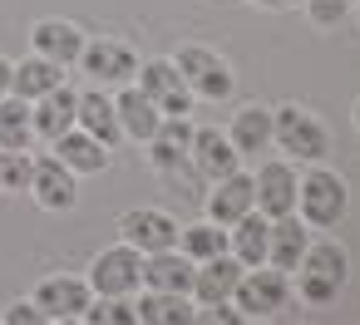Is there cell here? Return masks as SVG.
<instances>
[{
    "label": "cell",
    "mask_w": 360,
    "mask_h": 325,
    "mask_svg": "<svg viewBox=\"0 0 360 325\" xmlns=\"http://www.w3.org/2000/svg\"><path fill=\"white\" fill-rule=\"evenodd\" d=\"M345 212H350V192H345V178L340 173H330V168L301 173V183H296V217L306 227L330 232V227L345 222Z\"/></svg>",
    "instance_id": "1"
},
{
    "label": "cell",
    "mask_w": 360,
    "mask_h": 325,
    "mask_svg": "<svg viewBox=\"0 0 360 325\" xmlns=\"http://www.w3.org/2000/svg\"><path fill=\"white\" fill-rule=\"evenodd\" d=\"M296 286H301V300H311V305H330L335 296H340V286H345V276H350V256H345V246L340 241H311L306 251H301V261H296Z\"/></svg>",
    "instance_id": "2"
},
{
    "label": "cell",
    "mask_w": 360,
    "mask_h": 325,
    "mask_svg": "<svg viewBox=\"0 0 360 325\" xmlns=\"http://www.w3.org/2000/svg\"><path fill=\"white\" fill-rule=\"evenodd\" d=\"M271 143H276L281 153L301 158V163H321V158H326V148H330V138H326L321 119H316V114H306V109H296V104L271 109Z\"/></svg>",
    "instance_id": "3"
},
{
    "label": "cell",
    "mask_w": 360,
    "mask_h": 325,
    "mask_svg": "<svg viewBox=\"0 0 360 325\" xmlns=\"http://www.w3.org/2000/svg\"><path fill=\"white\" fill-rule=\"evenodd\" d=\"M286 296H291V276L262 261V266H247V271H242V281H237V291H232V305H237L247 320H271V315L286 305Z\"/></svg>",
    "instance_id": "4"
},
{
    "label": "cell",
    "mask_w": 360,
    "mask_h": 325,
    "mask_svg": "<svg viewBox=\"0 0 360 325\" xmlns=\"http://www.w3.org/2000/svg\"><path fill=\"white\" fill-rule=\"evenodd\" d=\"M173 69L183 74V84L193 89V99H227L232 94V69H227V60L217 55V50H207V45H183L178 55H173Z\"/></svg>",
    "instance_id": "5"
},
{
    "label": "cell",
    "mask_w": 360,
    "mask_h": 325,
    "mask_svg": "<svg viewBox=\"0 0 360 325\" xmlns=\"http://www.w3.org/2000/svg\"><path fill=\"white\" fill-rule=\"evenodd\" d=\"M296 183H301V173H296L291 158L262 163V168L252 173V202H257V212H262L266 222L291 217V212H296Z\"/></svg>",
    "instance_id": "6"
},
{
    "label": "cell",
    "mask_w": 360,
    "mask_h": 325,
    "mask_svg": "<svg viewBox=\"0 0 360 325\" xmlns=\"http://www.w3.org/2000/svg\"><path fill=\"white\" fill-rule=\"evenodd\" d=\"M139 271H143V251H134L129 241H119V246H109V251H99L94 261H89V291L94 296H134L139 291Z\"/></svg>",
    "instance_id": "7"
},
{
    "label": "cell",
    "mask_w": 360,
    "mask_h": 325,
    "mask_svg": "<svg viewBox=\"0 0 360 325\" xmlns=\"http://www.w3.org/2000/svg\"><path fill=\"white\" fill-rule=\"evenodd\" d=\"M75 65H79L99 89L129 84V79L139 74V60H134V50H129L124 40H84V50H79Z\"/></svg>",
    "instance_id": "8"
},
{
    "label": "cell",
    "mask_w": 360,
    "mask_h": 325,
    "mask_svg": "<svg viewBox=\"0 0 360 325\" xmlns=\"http://www.w3.org/2000/svg\"><path fill=\"white\" fill-rule=\"evenodd\" d=\"M139 89L158 104L163 119H188L193 114V89L183 84V74L173 69V60H148L139 69Z\"/></svg>",
    "instance_id": "9"
},
{
    "label": "cell",
    "mask_w": 360,
    "mask_h": 325,
    "mask_svg": "<svg viewBox=\"0 0 360 325\" xmlns=\"http://www.w3.org/2000/svg\"><path fill=\"white\" fill-rule=\"evenodd\" d=\"M119 232H124V241H129L134 251H143V256L178 246V222H173L168 212H158V207H134V212H124Z\"/></svg>",
    "instance_id": "10"
},
{
    "label": "cell",
    "mask_w": 360,
    "mask_h": 325,
    "mask_svg": "<svg viewBox=\"0 0 360 325\" xmlns=\"http://www.w3.org/2000/svg\"><path fill=\"white\" fill-rule=\"evenodd\" d=\"M30 192H35V202L40 207H50V212H70L75 202H79V183H75V173L50 153V158H35V168H30Z\"/></svg>",
    "instance_id": "11"
},
{
    "label": "cell",
    "mask_w": 360,
    "mask_h": 325,
    "mask_svg": "<svg viewBox=\"0 0 360 325\" xmlns=\"http://www.w3.org/2000/svg\"><path fill=\"white\" fill-rule=\"evenodd\" d=\"M89 300H94V291H89L84 276H45V281L35 286V305H40L50 320H79Z\"/></svg>",
    "instance_id": "12"
},
{
    "label": "cell",
    "mask_w": 360,
    "mask_h": 325,
    "mask_svg": "<svg viewBox=\"0 0 360 325\" xmlns=\"http://www.w3.org/2000/svg\"><path fill=\"white\" fill-rule=\"evenodd\" d=\"M188 158H193V168H198L207 183H217V178H227V173L242 168V153L232 148V138H227L222 128H193Z\"/></svg>",
    "instance_id": "13"
},
{
    "label": "cell",
    "mask_w": 360,
    "mask_h": 325,
    "mask_svg": "<svg viewBox=\"0 0 360 325\" xmlns=\"http://www.w3.org/2000/svg\"><path fill=\"white\" fill-rule=\"evenodd\" d=\"M247 212H257V202H252V173H227V178H217L212 183V192H207V222H217V227H232V222H242Z\"/></svg>",
    "instance_id": "14"
},
{
    "label": "cell",
    "mask_w": 360,
    "mask_h": 325,
    "mask_svg": "<svg viewBox=\"0 0 360 325\" xmlns=\"http://www.w3.org/2000/svg\"><path fill=\"white\" fill-rule=\"evenodd\" d=\"M193 271H198V261H188L178 246L153 251V256H143L139 291H183V296H193Z\"/></svg>",
    "instance_id": "15"
},
{
    "label": "cell",
    "mask_w": 360,
    "mask_h": 325,
    "mask_svg": "<svg viewBox=\"0 0 360 325\" xmlns=\"http://www.w3.org/2000/svg\"><path fill=\"white\" fill-rule=\"evenodd\" d=\"M242 271H247V266H242L232 251H222V256H212V261H198V271H193V300H198V305L232 300Z\"/></svg>",
    "instance_id": "16"
},
{
    "label": "cell",
    "mask_w": 360,
    "mask_h": 325,
    "mask_svg": "<svg viewBox=\"0 0 360 325\" xmlns=\"http://www.w3.org/2000/svg\"><path fill=\"white\" fill-rule=\"evenodd\" d=\"M114 114H119L124 138H139V143H148V138L158 133V124H163L158 104H153V99H148L139 84H124V89L114 94Z\"/></svg>",
    "instance_id": "17"
},
{
    "label": "cell",
    "mask_w": 360,
    "mask_h": 325,
    "mask_svg": "<svg viewBox=\"0 0 360 325\" xmlns=\"http://www.w3.org/2000/svg\"><path fill=\"white\" fill-rule=\"evenodd\" d=\"M75 128H84L89 138H99L104 148H119V143H124V128H119L114 99H109L104 89H89V94H79V109H75Z\"/></svg>",
    "instance_id": "18"
},
{
    "label": "cell",
    "mask_w": 360,
    "mask_h": 325,
    "mask_svg": "<svg viewBox=\"0 0 360 325\" xmlns=\"http://www.w3.org/2000/svg\"><path fill=\"white\" fill-rule=\"evenodd\" d=\"M60 84H65V65H55V60H45V55H30V60H20V65H11V94L25 99V104L45 99V94L60 89Z\"/></svg>",
    "instance_id": "19"
},
{
    "label": "cell",
    "mask_w": 360,
    "mask_h": 325,
    "mask_svg": "<svg viewBox=\"0 0 360 325\" xmlns=\"http://www.w3.org/2000/svg\"><path fill=\"white\" fill-rule=\"evenodd\" d=\"M75 109H79V94L75 89H50L45 99H35L30 104V119H35V138H45V143H55L60 133H70L75 128Z\"/></svg>",
    "instance_id": "20"
},
{
    "label": "cell",
    "mask_w": 360,
    "mask_h": 325,
    "mask_svg": "<svg viewBox=\"0 0 360 325\" xmlns=\"http://www.w3.org/2000/svg\"><path fill=\"white\" fill-rule=\"evenodd\" d=\"M311 246V232H306V222L291 212V217H276L271 222V237H266V266H276V271H296V261H301V251Z\"/></svg>",
    "instance_id": "21"
},
{
    "label": "cell",
    "mask_w": 360,
    "mask_h": 325,
    "mask_svg": "<svg viewBox=\"0 0 360 325\" xmlns=\"http://www.w3.org/2000/svg\"><path fill=\"white\" fill-rule=\"evenodd\" d=\"M193 310H198V300L183 291H143L134 300L139 325H193Z\"/></svg>",
    "instance_id": "22"
},
{
    "label": "cell",
    "mask_w": 360,
    "mask_h": 325,
    "mask_svg": "<svg viewBox=\"0 0 360 325\" xmlns=\"http://www.w3.org/2000/svg\"><path fill=\"white\" fill-rule=\"evenodd\" d=\"M30 45H35V55H45L55 65H75L79 50H84V30L70 25V20H40L30 30Z\"/></svg>",
    "instance_id": "23"
},
{
    "label": "cell",
    "mask_w": 360,
    "mask_h": 325,
    "mask_svg": "<svg viewBox=\"0 0 360 325\" xmlns=\"http://www.w3.org/2000/svg\"><path fill=\"white\" fill-rule=\"evenodd\" d=\"M227 138H232V148H237L242 158H262V153L271 148V109H262V104L237 109Z\"/></svg>",
    "instance_id": "24"
},
{
    "label": "cell",
    "mask_w": 360,
    "mask_h": 325,
    "mask_svg": "<svg viewBox=\"0 0 360 325\" xmlns=\"http://www.w3.org/2000/svg\"><path fill=\"white\" fill-rule=\"evenodd\" d=\"M50 148H55V158H60V163H65L75 178H79V173H104V168H109V148H104L99 138H89L84 128L60 133Z\"/></svg>",
    "instance_id": "25"
},
{
    "label": "cell",
    "mask_w": 360,
    "mask_h": 325,
    "mask_svg": "<svg viewBox=\"0 0 360 325\" xmlns=\"http://www.w3.org/2000/svg\"><path fill=\"white\" fill-rule=\"evenodd\" d=\"M188 143H193L188 119H163V124H158V133L148 138V163H153L158 173H178V168H183V158H188Z\"/></svg>",
    "instance_id": "26"
},
{
    "label": "cell",
    "mask_w": 360,
    "mask_h": 325,
    "mask_svg": "<svg viewBox=\"0 0 360 325\" xmlns=\"http://www.w3.org/2000/svg\"><path fill=\"white\" fill-rule=\"evenodd\" d=\"M266 237H271V222L262 212H247L242 222L227 227V251L242 261V266H262L266 261Z\"/></svg>",
    "instance_id": "27"
},
{
    "label": "cell",
    "mask_w": 360,
    "mask_h": 325,
    "mask_svg": "<svg viewBox=\"0 0 360 325\" xmlns=\"http://www.w3.org/2000/svg\"><path fill=\"white\" fill-rule=\"evenodd\" d=\"M0 148H15V153H30L35 148V119H30V104L6 94L0 99Z\"/></svg>",
    "instance_id": "28"
},
{
    "label": "cell",
    "mask_w": 360,
    "mask_h": 325,
    "mask_svg": "<svg viewBox=\"0 0 360 325\" xmlns=\"http://www.w3.org/2000/svg\"><path fill=\"white\" fill-rule=\"evenodd\" d=\"M178 251L188 261H212L227 251V227L217 222H193V227H178Z\"/></svg>",
    "instance_id": "29"
},
{
    "label": "cell",
    "mask_w": 360,
    "mask_h": 325,
    "mask_svg": "<svg viewBox=\"0 0 360 325\" xmlns=\"http://www.w3.org/2000/svg\"><path fill=\"white\" fill-rule=\"evenodd\" d=\"M84 325H139V315H134V300L129 296H94L89 305H84V315H79Z\"/></svg>",
    "instance_id": "30"
},
{
    "label": "cell",
    "mask_w": 360,
    "mask_h": 325,
    "mask_svg": "<svg viewBox=\"0 0 360 325\" xmlns=\"http://www.w3.org/2000/svg\"><path fill=\"white\" fill-rule=\"evenodd\" d=\"M30 168H35L30 153L0 148V192H25V187H30Z\"/></svg>",
    "instance_id": "31"
},
{
    "label": "cell",
    "mask_w": 360,
    "mask_h": 325,
    "mask_svg": "<svg viewBox=\"0 0 360 325\" xmlns=\"http://www.w3.org/2000/svg\"><path fill=\"white\" fill-rule=\"evenodd\" d=\"M306 6V15H311V25H321V30H330V25H340L345 15H350V6L355 0H301Z\"/></svg>",
    "instance_id": "32"
},
{
    "label": "cell",
    "mask_w": 360,
    "mask_h": 325,
    "mask_svg": "<svg viewBox=\"0 0 360 325\" xmlns=\"http://www.w3.org/2000/svg\"><path fill=\"white\" fill-rule=\"evenodd\" d=\"M193 325H247V315L232 300H217V305H198L193 310Z\"/></svg>",
    "instance_id": "33"
},
{
    "label": "cell",
    "mask_w": 360,
    "mask_h": 325,
    "mask_svg": "<svg viewBox=\"0 0 360 325\" xmlns=\"http://www.w3.org/2000/svg\"><path fill=\"white\" fill-rule=\"evenodd\" d=\"M0 325H55L35 300H11L6 305V320H0Z\"/></svg>",
    "instance_id": "34"
},
{
    "label": "cell",
    "mask_w": 360,
    "mask_h": 325,
    "mask_svg": "<svg viewBox=\"0 0 360 325\" xmlns=\"http://www.w3.org/2000/svg\"><path fill=\"white\" fill-rule=\"evenodd\" d=\"M252 6H262V11H296L301 0H252Z\"/></svg>",
    "instance_id": "35"
},
{
    "label": "cell",
    "mask_w": 360,
    "mask_h": 325,
    "mask_svg": "<svg viewBox=\"0 0 360 325\" xmlns=\"http://www.w3.org/2000/svg\"><path fill=\"white\" fill-rule=\"evenodd\" d=\"M11 94V60H0V99Z\"/></svg>",
    "instance_id": "36"
},
{
    "label": "cell",
    "mask_w": 360,
    "mask_h": 325,
    "mask_svg": "<svg viewBox=\"0 0 360 325\" xmlns=\"http://www.w3.org/2000/svg\"><path fill=\"white\" fill-rule=\"evenodd\" d=\"M55 325H84V320H55Z\"/></svg>",
    "instance_id": "37"
},
{
    "label": "cell",
    "mask_w": 360,
    "mask_h": 325,
    "mask_svg": "<svg viewBox=\"0 0 360 325\" xmlns=\"http://www.w3.org/2000/svg\"><path fill=\"white\" fill-rule=\"evenodd\" d=\"M355 128H360V104H355Z\"/></svg>",
    "instance_id": "38"
}]
</instances>
